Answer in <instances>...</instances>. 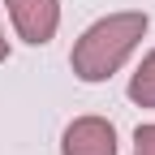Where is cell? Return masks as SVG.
Wrapping results in <instances>:
<instances>
[{"mask_svg": "<svg viewBox=\"0 0 155 155\" xmlns=\"http://www.w3.org/2000/svg\"><path fill=\"white\" fill-rule=\"evenodd\" d=\"M0 61H9V39H5V30H0Z\"/></svg>", "mask_w": 155, "mask_h": 155, "instance_id": "6", "label": "cell"}, {"mask_svg": "<svg viewBox=\"0 0 155 155\" xmlns=\"http://www.w3.org/2000/svg\"><path fill=\"white\" fill-rule=\"evenodd\" d=\"M129 99L138 108H155V52H147L138 73L129 78Z\"/></svg>", "mask_w": 155, "mask_h": 155, "instance_id": "4", "label": "cell"}, {"mask_svg": "<svg viewBox=\"0 0 155 155\" xmlns=\"http://www.w3.org/2000/svg\"><path fill=\"white\" fill-rule=\"evenodd\" d=\"M5 5H9V17H13L17 35L30 48L52 43L56 26H61V0H5Z\"/></svg>", "mask_w": 155, "mask_h": 155, "instance_id": "2", "label": "cell"}, {"mask_svg": "<svg viewBox=\"0 0 155 155\" xmlns=\"http://www.w3.org/2000/svg\"><path fill=\"white\" fill-rule=\"evenodd\" d=\"M142 35H147V13H138V9L108 13L82 30V39L69 52V65L82 82H108L129 61V52L142 43Z\"/></svg>", "mask_w": 155, "mask_h": 155, "instance_id": "1", "label": "cell"}, {"mask_svg": "<svg viewBox=\"0 0 155 155\" xmlns=\"http://www.w3.org/2000/svg\"><path fill=\"white\" fill-rule=\"evenodd\" d=\"M61 155H116V129L104 116H78L61 138Z\"/></svg>", "mask_w": 155, "mask_h": 155, "instance_id": "3", "label": "cell"}, {"mask_svg": "<svg viewBox=\"0 0 155 155\" xmlns=\"http://www.w3.org/2000/svg\"><path fill=\"white\" fill-rule=\"evenodd\" d=\"M134 155H155V125H138V134H134Z\"/></svg>", "mask_w": 155, "mask_h": 155, "instance_id": "5", "label": "cell"}]
</instances>
